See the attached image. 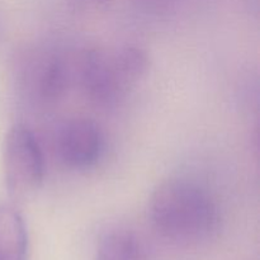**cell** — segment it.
Wrapping results in <instances>:
<instances>
[{
	"mask_svg": "<svg viewBox=\"0 0 260 260\" xmlns=\"http://www.w3.org/2000/svg\"><path fill=\"white\" fill-rule=\"evenodd\" d=\"M150 218L165 239L194 244L210 239L221 221L216 198L207 187L189 178L161 183L150 200Z\"/></svg>",
	"mask_w": 260,
	"mask_h": 260,
	"instance_id": "1",
	"label": "cell"
},
{
	"mask_svg": "<svg viewBox=\"0 0 260 260\" xmlns=\"http://www.w3.org/2000/svg\"><path fill=\"white\" fill-rule=\"evenodd\" d=\"M147 68L146 53L136 46L84 48L78 88L91 103L114 107L136 89Z\"/></svg>",
	"mask_w": 260,
	"mask_h": 260,
	"instance_id": "2",
	"label": "cell"
},
{
	"mask_svg": "<svg viewBox=\"0 0 260 260\" xmlns=\"http://www.w3.org/2000/svg\"><path fill=\"white\" fill-rule=\"evenodd\" d=\"M8 189L15 196L35 192L45 179V156L38 139L30 128L14 124L8 132L3 151Z\"/></svg>",
	"mask_w": 260,
	"mask_h": 260,
	"instance_id": "3",
	"label": "cell"
},
{
	"mask_svg": "<svg viewBox=\"0 0 260 260\" xmlns=\"http://www.w3.org/2000/svg\"><path fill=\"white\" fill-rule=\"evenodd\" d=\"M83 50L42 53L27 69L28 86L43 103H55L78 89Z\"/></svg>",
	"mask_w": 260,
	"mask_h": 260,
	"instance_id": "4",
	"label": "cell"
},
{
	"mask_svg": "<svg viewBox=\"0 0 260 260\" xmlns=\"http://www.w3.org/2000/svg\"><path fill=\"white\" fill-rule=\"evenodd\" d=\"M56 151L61 162L70 169H89L99 161L104 151L103 132L90 118L69 119L57 134Z\"/></svg>",
	"mask_w": 260,
	"mask_h": 260,
	"instance_id": "5",
	"label": "cell"
},
{
	"mask_svg": "<svg viewBox=\"0 0 260 260\" xmlns=\"http://www.w3.org/2000/svg\"><path fill=\"white\" fill-rule=\"evenodd\" d=\"M94 260H149L142 239L127 228H113L101 236Z\"/></svg>",
	"mask_w": 260,
	"mask_h": 260,
	"instance_id": "6",
	"label": "cell"
},
{
	"mask_svg": "<svg viewBox=\"0 0 260 260\" xmlns=\"http://www.w3.org/2000/svg\"><path fill=\"white\" fill-rule=\"evenodd\" d=\"M28 233L15 208L0 206V260H27Z\"/></svg>",
	"mask_w": 260,
	"mask_h": 260,
	"instance_id": "7",
	"label": "cell"
},
{
	"mask_svg": "<svg viewBox=\"0 0 260 260\" xmlns=\"http://www.w3.org/2000/svg\"><path fill=\"white\" fill-rule=\"evenodd\" d=\"M80 9H99L108 4L111 0H70Z\"/></svg>",
	"mask_w": 260,
	"mask_h": 260,
	"instance_id": "8",
	"label": "cell"
},
{
	"mask_svg": "<svg viewBox=\"0 0 260 260\" xmlns=\"http://www.w3.org/2000/svg\"><path fill=\"white\" fill-rule=\"evenodd\" d=\"M154 2H155V3H159V2H160V3H167L168 0H154Z\"/></svg>",
	"mask_w": 260,
	"mask_h": 260,
	"instance_id": "9",
	"label": "cell"
}]
</instances>
